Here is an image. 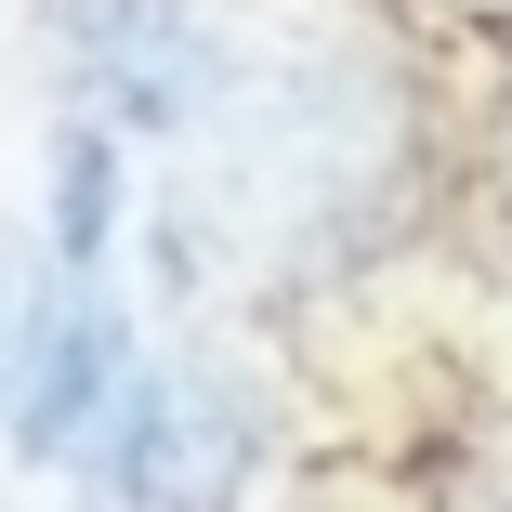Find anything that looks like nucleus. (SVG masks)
<instances>
[{"instance_id": "423d86ee", "label": "nucleus", "mask_w": 512, "mask_h": 512, "mask_svg": "<svg viewBox=\"0 0 512 512\" xmlns=\"http://www.w3.org/2000/svg\"><path fill=\"white\" fill-rule=\"evenodd\" d=\"M27 316H40V263H27V237H0V394H14V355H27Z\"/></svg>"}, {"instance_id": "20e7f679", "label": "nucleus", "mask_w": 512, "mask_h": 512, "mask_svg": "<svg viewBox=\"0 0 512 512\" xmlns=\"http://www.w3.org/2000/svg\"><path fill=\"white\" fill-rule=\"evenodd\" d=\"M132 381V302L119 276H40V316H27V355H14V394H0V447L27 473H79L92 421H106V394Z\"/></svg>"}, {"instance_id": "39448f33", "label": "nucleus", "mask_w": 512, "mask_h": 512, "mask_svg": "<svg viewBox=\"0 0 512 512\" xmlns=\"http://www.w3.org/2000/svg\"><path fill=\"white\" fill-rule=\"evenodd\" d=\"M119 211H132V145L66 106L53 119V158H40V276L92 289V276L119 263Z\"/></svg>"}, {"instance_id": "7ed1b4c3", "label": "nucleus", "mask_w": 512, "mask_h": 512, "mask_svg": "<svg viewBox=\"0 0 512 512\" xmlns=\"http://www.w3.org/2000/svg\"><path fill=\"white\" fill-rule=\"evenodd\" d=\"M53 40H66V79H79V119L119 132V145H184L237 79L197 0H66Z\"/></svg>"}, {"instance_id": "0eeeda50", "label": "nucleus", "mask_w": 512, "mask_h": 512, "mask_svg": "<svg viewBox=\"0 0 512 512\" xmlns=\"http://www.w3.org/2000/svg\"><path fill=\"white\" fill-rule=\"evenodd\" d=\"M434 27H460V40H512V0H421Z\"/></svg>"}, {"instance_id": "f257e3e1", "label": "nucleus", "mask_w": 512, "mask_h": 512, "mask_svg": "<svg viewBox=\"0 0 512 512\" xmlns=\"http://www.w3.org/2000/svg\"><path fill=\"white\" fill-rule=\"evenodd\" d=\"M184 145L197 158L158 211V250L211 237L250 276H329L394 224L407 158H421V106H407L394 66L316 53V66H276V79H224V106Z\"/></svg>"}, {"instance_id": "f03ea898", "label": "nucleus", "mask_w": 512, "mask_h": 512, "mask_svg": "<svg viewBox=\"0 0 512 512\" xmlns=\"http://www.w3.org/2000/svg\"><path fill=\"white\" fill-rule=\"evenodd\" d=\"M250 460H263V407L224 355H132V381L79 447V512H237Z\"/></svg>"}]
</instances>
